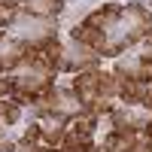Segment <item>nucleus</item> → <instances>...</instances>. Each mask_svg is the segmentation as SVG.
Instances as JSON below:
<instances>
[{"label":"nucleus","instance_id":"obj_1","mask_svg":"<svg viewBox=\"0 0 152 152\" xmlns=\"http://www.w3.org/2000/svg\"><path fill=\"white\" fill-rule=\"evenodd\" d=\"M91 28H100L107 34V49L104 55H119L125 52L128 46H134L137 40H143V37L152 31V12L140 3H128V6H116V3H107L100 6L97 12L85 18Z\"/></svg>","mask_w":152,"mask_h":152},{"label":"nucleus","instance_id":"obj_2","mask_svg":"<svg viewBox=\"0 0 152 152\" xmlns=\"http://www.w3.org/2000/svg\"><path fill=\"white\" fill-rule=\"evenodd\" d=\"M73 94H76V100L88 110V107L100 97V70H82V73H76V79H73Z\"/></svg>","mask_w":152,"mask_h":152},{"label":"nucleus","instance_id":"obj_3","mask_svg":"<svg viewBox=\"0 0 152 152\" xmlns=\"http://www.w3.org/2000/svg\"><path fill=\"white\" fill-rule=\"evenodd\" d=\"M28 55H31V43H21V40H12V37L0 34V73L15 70L21 61H28Z\"/></svg>","mask_w":152,"mask_h":152},{"label":"nucleus","instance_id":"obj_4","mask_svg":"<svg viewBox=\"0 0 152 152\" xmlns=\"http://www.w3.org/2000/svg\"><path fill=\"white\" fill-rule=\"evenodd\" d=\"M70 34H73V40L82 43L85 49H94V52L104 55V49H107V34L100 31V28H91L88 21H82V24H76Z\"/></svg>","mask_w":152,"mask_h":152},{"label":"nucleus","instance_id":"obj_5","mask_svg":"<svg viewBox=\"0 0 152 152\" xmlns=\"http://www.w3.org/2000/svg\"><path fill=\"white\" fill-rule=\"evenodd\" d=\"M116 76H122V79H137V82H149L152 79V58L140 55L137 61H125V64H119Z\"/></svg>","mask_w":152,"mask_h":152},{"label":"nucleus","instance_id":"obj_6","mask_svg":"<svg viewBox=\"0 0 152 152\" xmlns=\"http://www.w3.org/2000/svg\"><path fill=\"white\" fill-rule=\"evenodd\" d=\"M116 91H119V97L125 100V104H143L146 100V94H152L149 88H146V82H137V79H116Z\"/></svg>","mask_w":152,"mask_h":152},{"label":"nucleus","instance_id":"obj_7","mask_svg":"<svg viewBox=\"0 0 152 152\" xmlns=\"http://www.w3.org/2000/svg\"><path fill=\"white\" fill-rule=\"evenodd\" d=\"M21 9L28 15H40V18H52L64 9V0H24Z\"/></svg>","mask_w":152,"mask_h":152},{"label":"nucleus","instance_id":"obj_8","mask_svg":"<svg viewBox=\"0 0 152 152\" xmlns=\"http://www.w3.org/2000/svg\"><path fill=\"white\" fill-rule=\"evenodd\" d=\"M21 116V110H18V100L12 97V100H0V128H6V125H15Z\"/></svg>","mask_w":152,"mask_h":152},{"label":"nucleus","instance_id":"obj_9","mask_svg":"<svg viewBox=\"0 0 152 152\" xmlns=\"http://www.w3.org/2000/svg\"><path fill=\"white\" fill-rule=\"evenodd\" d=\"M3 97H12V82H9V76L3 79V76H0V100Z\"/></svg>","mask_w":152,"mask_h":152},{"label":"nucleus","instance_id":"obj_10","mask_svg":"<svg viewBox=\"0 0 152 152\" xmlns=\"http://www.w3.org/2000/svg\"><path fill=\"white\" fill-rule=\"evenodd\" d=\"M9 21H12V9H9V6H3V3H0V28H6Z\"/></svg>","mask_w":152,"mask_h":152},{"label":"nucleus","instance_id":"obj_11","mask_svg":"<svg viewBox=\"0 0 152 152\" xmlns=\"http://www.w3.org/2000/svg\"><path fill=\"white\" fill-rule=\"evenodd\" d=\"M0 152H15V146H12L9 140H3V137H0Z\"/></svg>","mask_w":152,"mask_h":152},{"label":"nucleus","instance_id":"obj_12","mask_svg":"<svg viewBox=\"0 0 152 152\" xmlns=\"http://www.w3.org/2000/svg\"><path fill=\"white\" fill-rule=\"evenodd\" d=\"M0 3L9 6V9H15V6H21V3H24V0H0Z\"/></svg>","mask_w":152,"mask_h":152},{"label":"nucleus","instance_id":"obj_13","mask_svg":"<svg viewBox=\"0 0 152 152\" xmlns=\"http://www.w3.org/2000/svg\"><path fill=\"white\" fill-rule=\"evenodd\" d=\"M146 137H149V143H152V119L146 122Z\"/></svg>","mask_w":152,"mask_h":152},{"label":"nucleus","instance_id":"obj_14","mask_svg":"<svg viewBox=\"0 0 152 152\" xmlns=\"http://www.w3.org/2000/svg\"><path fill=\"white\" fill-rule=\"evenodd\" d=\"M143 40H146V46H149V49H152V31H149V34H146V37H143Z\"/></svg>","mask_w":152,"mask_h":152},{"label":"nucleus","instance_id":"obj_15","mask_svg":"<svg viewBox=\"0 0 152 152\" xmlns=\"http://www.w3.org/2000/svg\"><path fill=\"white\" fill-rule=\"evenodd\" d=\"M149 3H152V0H149Z\"/></svg>","mask_w":152,"mask_h":152}]
</instances>
